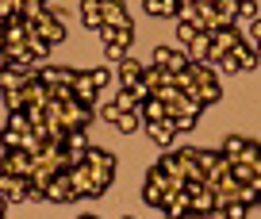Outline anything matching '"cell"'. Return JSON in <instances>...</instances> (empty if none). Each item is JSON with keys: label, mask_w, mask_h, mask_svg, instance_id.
<instances>
[{"label": "cell", "mask_w": 261, "mask_h": 219, "mask_svg": "<svg viewBox=\"0 0 261 219\" xmlns=\"http://www.w3.org/2000/svg\"><path fill=\"white\" fill-rule=\"evenodd\" d=\"M85 165H89V173H92V185H96V192L104 196L108 185H112V177H115V154H108V150H100V146H89Z\"/></svg>", "instance_id": "6da1fadb"}, {"label": "cell", "mask_w": 261, "mask_h": 219, "mask_svg": "<svg viewBox=\"0 0 261 219\" xmlns=\"http://www.w3.org/2000/svg\"><path fill=\"white\" fill-rule=\"evenodd\" d=\"M169 192H185L180 185H173L169 177H165L158 165H150V173H146V181H142V200L150 204V208H162L165 204V196Z\"/></svg>", "instance_id": "7a4b0ae2"}, {"label": "cell", "mask_w": 261, "mask_h": 219, "mask_svg": "<svg viewBox=\"0 0 261 219\" xmlns=\"http://www.w3.org/2000/svg\"><path fill=\"white\" fill-rule=\"evenodd\" d=\"M0 173H12V177H35V158L27 150H0Z\"/></svg>", "instance_id": "3957f363"}, {"label": "cell", "mask_w": 261, "mask_h": 219, "mask_svg": "<svg viewBox=\"0 0 261 219\" xmlns=\"http://www.w3.org/2000/svg\"><path fill=\"white\" fill-rule=\"evenodd\" d=\"M92 115H96V108L92 104H81V100H69V104H62V123L69 131H85L92 123Z\"/></svg>", "instance_id": "277c9868"}, {"label": "cell", "mask_w": 261, "mask_h": 219, "mask_svg": "<svg viewBox=\"0 0 261 219\" xmlns=\"http://www.w3.org/2000/svg\"><path fill=\"white\" fill-rule=\"evenodd\" d=\"M100 12H104V23L115 27V31H123V27H135L130 23V12L123 0H100Z\"/></svg>", "instance_id": "5b68a950"}, {"label": "cell", "mask_w": 261, "mask_h": 219, "mask_svg": "<svg viewBox=\"0 0 261 219\" xmlns=\"http://www.w3.org/2000/svg\"><path fill=\"white\" fill-rule=\"evenodd\" d=\"M154 65H162V69H169V73H185L188 54L185 50H173V46H154Z\"/></svg>", "instance_id": "8992f818"}, {"label": "cell", "mask_w": 261, "mask_h": 219, "mask_svg": "<svg viewBox=\"0 0 261 219\" xmlns=\"http://www.w3.org/2000/svg\"><path fill=\"white\" fill-rule=\"evenodd\" d=\"M77 188H73V181H69V173H58L54 181L46 185V200H54V204H73L77 200Z\"/></svg>", "instance_id": "52a82bcc"}, {"label": "cell", "mask_w": 261, "mask_h": 219, "mask_svg": "<svg viewBox=\"0 0 261 219\" xmlns=\"http://www.w3.org/2000/svg\"><path fill=\"white\" fill-rule=\"evenodd\" d=\"M27 188H31V181H27V177H12V173H0V196H4L8 204L27 200Z\"/></svg>", "instance_id": "ba28073f"}, {"label": "cell", "mask_w": 261, "mask_h": 219, "mask_svg": "<svg viewBox=\"0 0 261 219\" xmlns=\"http://www.w3.org/2000/svg\"><path fill=\"white\" fill-rule=\"evenodd\" d=\"M73 96L81 100V104H92V108H96V100H100V89L92 85L89 69H77V73H73Z\"/></svg>", "instance_id": "9c48e42d"}, {"label": "cell", "mask_w": 261, "mask_h": 219, "mask_svg": "<svg viewBox=\"0 0 261 219\" xmlns=\"http://www.w3.org/2000/svg\"><path fill=\"white\" fill-rule=\"evenodd\" d=\"M185 54H188V65H200L212 58V31H200L192 42H185Z\"/></svg>", "instance_id": "30bf717a"}, {"label": "cell", "mask_w": 261, "mask_h": 219, "mask_svg": "<svg viewBox=\"0 0 261 219\" xmlns=\"http://www.w3.org/2000/svg\"><path fill=\"white\" fill-rule=\"evenodd\" d=\"M4 46H27V19L23 16L4 19Z\"/></svg>", "instance_id": "8fae6325"}, {"label": "cell", "mask_w": 261, "mask_h": 219, "mask_svg": "<svg viewBox=\"0 0 261 219\" xmlns=\"http://www.w3.org/2000/svg\"><path fill=\"white\" fill-rule=\"evenodd\" d=\"M65 173H69V181H73V188H77L81 196H100V192H96V185H92V173H89V165H85V162L69 165Z\"/></svg>", "instance_id": "7c38bea8"}, {"label": "cell", "mask_w": 261, "mask_h": 219, "mask_svg": "<svg viewBox=\"0 0 261 219\" xmlns=\"http://www.w3.org/2000/svg\"><path fill=\"white\" fill-rule=\"evenodd\" d=\"M162 211H165V219H180L185 211H192V192H169Z\"/></svg>", "instance_id": "4fadbf2b"}, {"label": "cell", "mask_w": 261, "mask_h": 219, "mask_svg": "<svg viewBox=\"0 0 261 219\" xmlns=\"http://www.w3.org/2000/svg\"><path fill=\"white\" fill-rule=\"evenodd\" d=\"M142 73H146V65L139 62V58H123L119 62V81H123V89H130V85H139L142 81Z\"/></svg>", "instance_id": "5bb4252c"}, {"label": "cell", "mask_w": 261, "mask_h": 219, "mask_svg": "<svg viewBox=\"0 0 261 219\" xmlns=\"http://www.w3.org/2000/svg\"><path fill=\"white\" fill-rule=\"evenodd\" d=\"M146 135L154 138L158 146H169L173 138H177V123H173V119H158V123H146Z\"/></svg>", "instance_id": "9a60e30c"}, {"label": "cell", "mask_w": 261, "mask_h": 219, "mask_svg": "<svg viewBox=\"0 0 261 219\" xmlns=\"http://www.w3.org/2000/svg\"><path fill=\"white\" fill-rule=\"evenodd\" d=\"M65 154H69V162H85V154H89V142H85V131H69V138H65Z\"/></svg>", "instance_id": "2e32d148"}, {"label": "cell", "mask_w": 261, "mask_h": 219, "mask_svg": "<svg viewBox=\"0 0 261 219\" xmlns=\"http://www.w3.org/2000/svg\"><path fill=\"white\" fill-rule=\"evenodd\" d=\"M23 81H27V73H19L16 65H4V69H0V92H19Z\"/></svg>", "instance_id": "e0dca14e"}, {"label": "cell", "mask_w": 261, "mask_h": 219, "mask_svg": "<svg viewBox=\"0 0 261 219\" xmlns=\"http://www.w3.org/2000/svg\"><path fill=\"white\" fill-rule=\"evenodd\" d=\"M81 19H85V27H92V31H100V27H104L100 0H81Z\"/></svg>", "instance_id": "ac0fdd59"}, {"label": "cell", "mask_w": 261, "mask_h": 219, "mask_svg": "<svg viewBox=\"0 0 261 219\" xmlns=\"http://www.w3.org/2000/svg\"><path fill=\"white\" fill-rule=\"evenodd\" d=\"M188 73H192V81H196V85H219V69H215L212 62L188 65Z\"/></svg>", "instance_id": "d6986e66"}, {"label": "cell", "mask_w": 261, "mask_h": 219, "mask_svg": "<svg viewBox=\"0 0 261 219\" xmlns=\"http://www.w3.org/2000/svg\"><path fill=\"white\" fill-rule=\"evenodd\" d=\"M142 119L146 123H158V119H169V112H165V100H158V96H150V100H142Z\"/></svg>", "instance_id": "ffe728a7"}, {"label": "cell", "mask_w": 261, "mask_h": 219, "mask_svg": "<svg viewBox=\"0 0 261 219\" xmlns=\"http://www.w3.org/2000/svg\"><path fill=\"white\" fill-rule=\"evenodd\" d=\"M246 142H250V138H242V135H227V138H223V150H219V154H223V158H230V162H238V158H242V150H246Z\"/></svg>", "instance_id": "44dd1931"}, {"label": "cell", "mask_w": 261, "mask_h": 219, "mask_svg": "<svg viewBox=\"0 0 261 219\" xmlns=\"http://www.w3.org/2000/svg\"><path fill=\"white\" fill-rule=\"evenodd\" d=\"M238 8H242V0H219V4H215V12H219V23H223V27H234Z\"/></svg>", "instance_id": "7402d4cb"}, {"label": "cell", "mask_w": 261, "mask_h": 219, "mask_svg": "<svg viewBox=\"0 0 261 219\" xmlns=\"http://www.w3.org/2000/svg\"><path fill=\"white\" fill-rule=\"evenodd\" d=\"M230 177H234L238 185H253V181H257V165H250V162H230Z\"/></svg>", "instance_id": "603a6c76"}, {"label": "cell", "mask_w": 261, "mask_h": 219, "mask_svg": "<svg viewBox=\"0 0 261 219\" xmlns=\"http://www.w3.org/2000/svg\"><path fill=\"white\" fill-rule=\"evenodd\" d=\"M142 8L150 12V16H177V0H142Z\"/></svg>", "instance_id": "cb8c5ba5"}, {"label": "cell", "mask_w": 261, "mask_h": 219, "mask_svg": "<svg viewBox=\"0 0 261 219\" xmlns=\"http://www.w3.org/2000/svg\"><path fill=\"white\" fill-rule=\"evenodd\" d=\"M27 54H31V58H35V62H39V65H42V58H46V54H50V42H46V39H42V35H31V31H27Z\"/></svg>", "instance_id": "d4e9b609"}, {"label": "cell", "mask_w": 261, "mask_h": 219, "mask_svg": "<svg viewBox=\"0 0 261 219\" xmlns=\"http://www.w3.org/2000/svg\"><path fill=\"white\" fill-rule=\"evenodd\" d=\"M192 211H200V215L215 211V192H212V188H200V192H192Z\"/></svg>", "instance_id": "484cf974"}, {"label": "cell", "mask_w": 261, "mask_h": 219, "mask_svg": "<svg viewBox=\"0 0 261 219\" xmlns=\"http://www.w3.org/2000/svg\"><path fill=\"white\" fill-rule=\"evenodd\" d=\"M115 127H119L123 135H130V131H139V127H146V119H142V112H123L119 119H115Z\"/></svg>", "instance_id": "4316f807"}, {"label": "cell", "mask_w": 261, "mask_h": 219, "mask_svg": "<svg viewBox=\"0 0 261 219\" xmlns=\"http://www.w3.org/2000/svg\"><path fill=\"white\" fill-rule=\"evenodd\" d=\"M115 108H119V112H139V108H142V100L135 96L130 89H123L119 96H115Z\"/></svg>", "instance_id": "83f0119b"}, {"label": "cell", "mask_w": 261, "mask_h": 219, "mask_svg": "<svg viewBox=\"0 0 261 219\" xmlns=\"http://www.w3.org/2000/svg\"><path fill=\"white\" fill-rule=\"evenodd\" d=\"M196 92H200V104H215V100H223V85H196Z\"/></svg>", "instance_id": "f1b7e54d"}, {"label": "cell", "mask_w": 261, "mask_h": 219, "mask_svg": "<svg viewBox=\"0 0 261 219\" xmlns=\"http://www.w3.org/2000/svg\"><path fill=\"white\" fill-rule=\"evenodd\" d=\"M19 142H23V135H19V131H12V127L0 131V150H19Z\"/></svg>", "instance_id": "f546056e"}, {"label": "cell", "mask_w": 261, "mask_h": 219, "mask_svg": "<svg viewBox=\"0 0 261 219\" xmlns=\"http://www.w3.org/2000/svg\"><path fill=\"white\" fill-rule=\"evenodd\" d=\"M223 215H227V219H246V215H250V208H246V204L242 200H230V204H223Z\"/></svg>", "instance_id": "4dcf8cb0"}, {"label": "cell", "mask_w": 261, "mask_h": 219, "mask_svg": "<svg viewBox=\"0 0 261 219\" xmlns=\"http://www.w3.org/2000/svg\"><path fill=\"white\" fill-rule=\"evenodd\" d=\"M89 77H92V85H96V89H108V85H112V73H108L104 65H96V69H89Z\"/></svg>", "instance_id": "1f68e13d"}, {"label": "cell", "mask_w": 261, "mask_h": 219, "mask_svg": "<svg viewBox=\"0 0 261 219\" xmlns=\"http://www.w3.org/2000/svg\"><path fill=\"white\" fill-rule=\"evenodd\" d=\"M0 100H4V104H8V112H23V108H27L23 92H4V96H0Z\"/></svg>", "instance_id": "d6a6232c"}, {"label": "cell", "mask_w": 261, "mask_h": 219, "mask_svg": "<svg viewBox=\"0 0 261 219\" xmlns=\"http://www.w3.org/2000/svg\"><path fill=\"white\" fill-rule=\"evenodd\" d=\"M215 69H219V73H238L242 65H238V58H234V54H223L219 62H215Z\"/></svg>", "instance_id": "836d02e7"}, {"label": "cell", "mask_w": 261, "mask_h": 219, "mask_svg": "<svg viewBox=\"0 0 261 219\" xmlns=\"http://www.w3.org/2000/svg\"><path fill=\"white\" fill-rule=\"evenodd\" d=\"M238 200H242L246 208H253V204H257V185H242L238 188Z\"/></svg>", "instance_id": "e575fe53"}, {"label": "cell", "mask_w": 261, "mask_h": 219, "mask_svg": "<svg viewBox=\"0 0 261 219\" xmlns=\"http://www.w3.org/2000/svg\"><path fill=\"white\" fill-rule=\"evenodd\" d=\"M104 54H108V62H123V58H127V46H119V42H108Z\"/></svg>", "instance_id": "d590c367"}, {"label": "cell", "mask_w": 261, "mask_h": 219, "mask_svg": "<svg viewBox=\"0 0 261 219\" xmlns=\"http://www.w3.org/2000/svg\"><path fill=\"white\" fill-rule=\"evenodd\" d=\"M242 39L250 42V46H257V42H261V19H253V23H250V31H246Z\"/></svg>", "instance_id": "8d00e7d4"}, {"label": "cell", "mask_w": 261, "mask_h": 219, "mask_svg": "<svg viewBox=\"0 0 261 219\" xmlns=\"http://www.w3.org/2000/svg\"><path fill=\"white\" fill-rule=\"evenodd\" d=\"M100 115H104L108 123H115V119H119L123 112H119V108H115V100H112V104H100Z\"/></svg>", "instance_id": "74e56055"}, {"label": "cell", "mask_w": 261, "mask_h": 219, "mask_svg": "<svg viewBox=\"0 0 261 219\" xmlns=\"http://www.w3.org/2000/svg\"><path fill=\"white\" fill-rule=\"evenodd\" d=\"M177 35H180V42H192V39H196L200 31H196L192 23H177Z\"/></svg>", "instance_id": "f35d334b"}, {"label": "cell", "mask_w": 261, "mask_h": 219, "mask_svg": "<svg viewBox=\"0 0 261 219\" xmlns=\"http://www.w3.org/2000/svg\"><path fill=\"white\" fill-rule=\"evenodd\" d=\"M238 16H246L253 23V19H257V4H253V0H242V8H238Z\"/></svg>", "instance_id": "ab89813d"}, {"label": "cell", "mask_w": 261, "mask_h": 219, "mask_svg": "<svg viewBox=\"0 0 261 219\" xmlns=\"http://www.w3.org/2000/svg\"><path fill=\"white\" fill-rule=\"evenodd\" d=\"M177 123V131H192L196 127V115H180V119H173Z\"/></svg>", "instance_id": "60d3db41"}, {"label": "cell", "mask_w": 261, "mask_h": 219, "mask_svg": "<svg viewBox=\"0 0 261 219\" xmlns=\"http://www.w3.org/2000/svg\"><path fill=\"white\" fill-rule=\"evenodd\" d=\"M130 92H135V96H139V100H150V89H146V85H142V81H139V85H130Z\"/></svg>", "instance_id": "b9f144b4"}, {"label": "cell", "mask_w": 261, "mask_h": 219, "mask_svg": "<svg viewBox=\"0 0 261 219\" xmlns=\"http://www.w3.org/2000/svg\"><path fill=\"white\" fill-rule=\"evenodd\" d=\"M204 219H227V215H223V211H219V208H215V211H207V215H204Z\"/></svg>", "instance_id": "7bdbcfd3"}, {"label": "cell", "mask_w": 261, "mask_h": 219, "mask_svg": "<svg viewBox=\"0 0 261 219\" xmlns=\"http://www.w3.org/2000/svg\"><path fill=\"white\" fill-rule=\"evenodd\" d=\"M180 219H204V215H200V211H185Z\"/></svg>", "instance_id": "ee69618b"}, {"label": "cell", "mask_w": 261, "mask_h": 219, "mask_svg": "<svg viewBox=\"0 0 261 219\" xmlns=\"http://www.w3.org/2000/svg\"><path fill=\"white\" fill-rule=\"evenodd\" d=\"M4 211H8V200H4V196H0V215H4Z\"/></svg>", "instance_id": "f6af8a7d"}, {"label": "cell", "mask_w": 261, "mask_h": 219, "mask_svg": "<svg viewBox=\"0 0 261 219\" xmlns=\"http://www.w3.org/2000/svg\"><path fill=\"white\" fill-rule=\"evenodd\" d=\"M253 185H257V204H261V177H257V181H253Z\"/></svg>", "instance_id": "bcb514c9"}, {"label": "cell", "mask_w": 261, "mask_h": 219, "mask_svg": "<svg viewBox=\"0 0 261 219\" xmlns=\"http://www.w3.org/2000/svg\"><path fill=\"white\" fill-rule=\"evenodd\" d=\"M177 4H180V8H185V4H200V0H177Z\"/></svg>", "instance_id": "7dc6e473"}, {"label": "cell", "mask_w": 261, "mask_h": 219, "mask_svg": "<svg viewBox=\"0 0 261 219\" xmlns=\"http://www.w3.org/2000/svg\"><path fill=\"white\" fill-rule=\"evenodd\" d=\"M257 177H261V158H257Z\"/></svg>", "instance_id": "c3c4849f"}, {"label": "cell", "mask_w": 261, "mask_h": 219, "mask_svg": "<svg viewBox=\"0 0 261 219\" xmlns=\"http://www.w3.org/2000/svg\"><path fill=\"white\" fill-rule=\"evenodd\" d=\"M81 219H100V215H81Z\"/></svg>", "instance_id": "681fc988"}, {"label": "cell", "mask_w": 261, "mask_h": 219, "mask_svg": "<svg viewBox=\"0 0 261 219\" xmlns=\"http://www.w3.org/2000/svg\"><path fill=\"white\" fill-rule=\"evenodd\" d=\"M35 4H46V0H35Z\"/></svg>", "instance_id": "f907efd6"}, {"label": "cell", "mask_w": 261, "mask_h": 219, "mask_svg": "<svg viewBox=\"0 0 261 219\" xmlns=\"http://www.w3.org/2000/svg\"><path fill=\"white\" fill-rule=\"evenodd\" d=\"M0 27H4V16H0Z\"/></svg>", "instance_id": "816d5d0a"}, {"label": "cell", "mask_w": 261, "mask_h": 219, "mask_svg": "<svg viewBox=\"0 0 261 219\" xmlns=\"http://www.w3.org/2000/svg\"><path fill=\"white\" fill-rule=\"evenodd\" d=\"M127 219H130V215H127Z\"/></svg>", "instance_id": "f5cc1de1"}]
</instances>
